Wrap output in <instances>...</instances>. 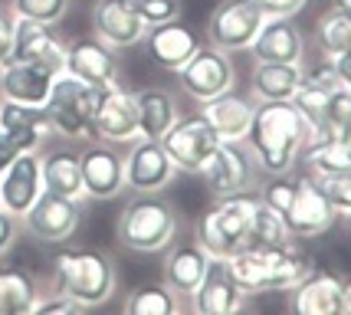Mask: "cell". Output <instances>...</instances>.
Segmentation results:
<instances>
[{
    "mask_svg": "<svg viewBox=\"0 0 351 315\" xmlns=\"http://www.w3.org/2000/svg\"><path fill=\"white\" fill-rule=\"evenodd\" d=\"M0 10H3V3H0Z\"/></svg>",
    "mask_w": 351,
    "mask_h": 315,
    "instance_id": "816d5d0a",
    "label": "cell"
},
{
    "mask_svg": "<svg viewBox=\"0 0 351 315\" xmlns=\"http://www.w3.org/2000/svg\"><path fill=\"white\" fill-rule=\"evenodd\" d=\"M230 270L246 296L289 292L315 270V259L306 253L302 240H289L282 246H243L240 253L230 256Z\"/></svg>",
    "mask_w": 351,
    "mask_h": 315,
    "instance_id": "7a4b0ae2",
    "label": "cell"
},
{
    "mask_svg": "<svg viewBox=\"0 0 351 315\" xmlns=\"http://www.w3.org/2000/svg\"><path fill=\"white\" fill-rule=\"evenodd\" d=\"M141 43H145L154 66H161L168 73H178L184 62L197 53L200 40H197V33L191 30L187 23H181V16H178V20H168V23L148 27Z\"/></svg>",
    "mask_w": 351,
    "mask_h": 315,
    "instance_id": "44dd1931",
    "label": "cell"
},
{
    "mask_svg": "<svg viewBox=\"0 0 351 315\" xmlns=\"http://www.w3.org/2000/svg\"><path fill=\"white\" fill-rule=\"evenodd\" d=\"M250 56L253 62H302L306 33L295 23V16H266L250 43Z\"/></svg>",
    "mask_w": 351,
    "mask_h": 315,
    "instance_id": "ac0fdd59",
    "label": "cell"
},
{
    "mask_svg": "<svg viewBox=\"0 0 351 315\" xmlns=\"http://www.w3.org/2000/svg\"><path fill=\"white\" fill-rule=\"evenodd\" d=\"M178 210L158 194H135L119 213V243L132 253H165L178 240Z\"/></svg>",
    "mask_w": 351,
    "mask_h": 315,
    "instance_id": "277c9868",
    "label": "cell"
},
{
    "mask_svg": "<svg viewBox=\"0 0 351 315\" xmlns=\"http://www.w3.org/2000/svg\"><path fill=\"white\" fill-rule=\"evenodd\" d=\"M256 7L266 16H295L308 7V0H256Z\"/></svg>",
    "mask_w": 351,
    "mask_h": 315,
    "instance_id": "ee69618b",
    "label": "cell"
},
{
    "mask_svg": "<svg viewBox=\"0 0 351 315\" xmlns=\"http://www.w3.org/2000/svg\"><path fill=\"white\" fill-rule=\"evenodd\" d=\"M92 30L112 49H132L145 40V23L119 0H95L92 3Z\"/></svg>",
    "mask_w": 351,
    "mask_h": 315,
    "instance_id": "d4e9b609",
    "label": "cell"
},
{
    "mask_svg": "<svg viewBox=\"0 0 351 315\" xmlns=\"http://www.w3.org/2000/svg\"><path fill=\"white\" fill-rule=\"evenodd\" d=\"M119 49L102 43L99 36H79L66 43V73L89 82V86H112L119 82Z\"/></svg>",
    "mask_w": 351,
    "mask_h": 315,
    "instance_id": "ffe728a7",
    "label": "cell"
},
{
    "mask_svg": "<svg viewBox=\"0 0 351 315\" xmlns=\"http://www.w3.org/2000/svg\"><path fill=\"white\" fill-rule=\"evenodd\" d=\"M295 180L292 174H266V178L256 184V197H260V204H266L269 210L276 213H286V207L292 204V197H295Z\"/></svg>",
    "mask_w": 351,
    "mask_h": 315,
    "instance_id": "74e56055",
    "label": "cell"
},
{
    "mask_svg": "<svg viewBox=\"0 0 351 315\" xmlns=\"http://www.w3.org/2000/svg\"><path fill=\"white\" fill-rule=\"evenodd\" d=\"M10 10H14V16H27V20H40V23L56 27L69 10V0H10Z\"/></svg>",
    "mask_w": 351,
    "mask_h": 315,
    "instance_id": "ab89813d",
    "label": "cell"
},
{
    "mask_svg": "<svg viewBox=\"0 0 351 315\" xmlns=\"http://www.w3.org/2000/svg\"><path fill=\"white\" fill-rule=\"evenodd\" d=\"M332 7H335V10H341L345 16H351V0H332Z\"/></svg>",
    "mask_w": 351,
    "mask_h": 315,
    "instance_id": "681fc988",
    "label": "cell"
},
{
    "mask_svg": "<svg viewBox=\"0 0 351 315\" xmlns=\"http://www.w3.org/2000/svg\"><path fill=\"white\" fill-rule=\"evenodd\" d=\"M0 128L10 132L23 151H40L46 138L53 135L43 105H23L10 99H0Z\"/></svg>",
    "mask_w": 351,
    "mask_h": 315,
    "instance_id": "4316f807",
    "label": "cell"
},
{
    "mask_svg": "<svg viewBox=\"0 0 351 315\" xmlns=\"http://www.w3.org/2000/svg\"><path fill=\"white\" fill-rule=\"evenodd\" d=\"M14 36H16V16L10 7L0 10V66L14 60Z\"/></svg>",
    "mask_w": 351,
    "mask_h": 315,
    "instance_id": "7bdbcfd3",
    "label": "cell"
},
{
    "mask_svg": "<svg viewBox=\"0 0 351 315\" xmlns=\"http://www.w3.org/2000/svg\"><path fill=\"white\" fill-rule=\"evenodd\" d=\"M43 289L23 266H0V315H33Z\"/></svg>",
    "mask_w": 351,
    "mask_h": 315,
    "instance_id": "4dcf8cb0",
    "label": "cell"
},
{
    "mask_svg": "<svg viewBox=\"0 0 351 315\" xmlns=\"http://www.w3.org/2000/svg\"><path fill=\"white\" fill-rule=\"evenodd\" d=\"M119 3H125L145 27L168 23V20L181 16V0H119Z\"/></svg>",
    "mask_w": 351,
    "mask_h": 315,
    "instance_id": "f35d334b",
    "label": "cell"
},
{
    "mask_svg": "<svg viewBox=\"0 0 351 315\" xmlns=\"http://www.w3.org/2000/svg\"><path fill=\"white\" fill-rule=\"evenodd\" d=\"M292 233L286 220H282V213H276L269 210L266 204H256L253 210V224H250V243L246 246H282V243H289Z\"/></svg>",
    "mask_w": 351,
    "mask_h": 315,
    "instance_id": "d590c367",
    "label": "cell"
},
{
    "mask_svg": "<svg viewBox=\"0 0 351 315\" xmlns=\"http://www.w3.org/2000/svg\"><path fill=\"white\" fill-rule=\"evenodd\" d=\"M253 108H256V99L227 89L207 102H200V115L220 135V141H243L250 132V121H253Z\"/></svg>",
    "mask_w": 351,
    "mask_h": 315,
    "instance_id": "603a6c76",
    "label": "cell"
},
{
    "mask_svg": "<svg viewBox=\"0 0 351 315\" xmlns=\"http://www.w3.org/2000/svg\"><path fill=\"white\" fill-rule=\"evenodd\" d=\"M243 141L260 174H292L308 141V125L292 105V99L256 102Z\"/></svg>",
    "mask_w": 351,
    "mask_h": 315,
    "instance_id": "6da1fadb",
    "label": "cell"
},
{
    "mask_svg": "<svg viewBox=\"0 0 351 315\" xmlns=\"http://www.w3.org/2000/svg\"><path fill=\"white\" fill-rule=\"evenodd\" d=\"M178 174L174 161L168 158L158 138H135L125 154V187L135 194H158Z\"/></svg>",
    "mask_w": 351,
    "mask_h": 315,
    "instance_id": "9a60e30c",
    "label": "cell"
},
{
    "mask_svg": "<svg viewBox=\"0 0 351 315\" xmlns=\"http://www.w3.org/2000/svg\"><path fill=\"white\" fill-rule=\"evenodd\" d=\"M341 220H345V224L351 226V210H348V213H345V217H341Z\"/></svg>",
    "mask_w": 351,
    "mask_h": 315,
    "instance_id": "f907efd6",
    "label": "cell"
},
{
    "mask_svg": "<svg viewBox=\"0 0 351 315\" xmlns=\"http://www.w3.org/2000/svg\"><path fill=\"white\" fill-rule=\"evenodd\" d=\"M53 266V289L82 302L86 309H99L115 296V266L102 250L69 246L49 259Z\"/></svg>",
    "mask_w": 351,
    "mask_h": 315,
    "instance_id": "3957f363",
    "label": "cell"
},
{
    "mask_svg": "<svg viewBox=\"0 0 351 315\" xmlns=\"http://www.w3.org/2000/svg\"><path fill=\"white\" fill-rule=\"evenodd\" d=\"M207 191L217 197H237L253 194L260 184V167L253 161V154L246 148V141H220L217 151L207 158V165L197 174Z\"/></svg>",
    "mask_w": 351,
    "mask_h": 315,
    "instance_id": "52a82bcc",
    "label": "cell"
},
{
    "mask_svg": "<svg viewBox=\"0 0 351 315\" xmlns=\"http://www.w3.org/2000/svg\"><path fill=\"white\" fill-rule=\"evenodd\" d=\"M125 315H174V312H184L181 305V296L171 292L165 283H152V285H138L125 296V305H122Z\"/></svg>",
    "mask_w": 351,
    "mask_h": 315,
    "instance_id": "d6a6232c",
    "label": "cell"
},
{
    "mask_svg": "<svg viewBox=\"0 0 351 315\" xmlns=\"http://www.w3.org/2000/svg\"><path fill=\"white\" fill-rule=\"evenodd\" d=\"M312 46L315 53H325V56H338L351 49V16L328 7L312 27Z\"/></svg>",
    "mask_w": 351,
    "mask_h": 315,
    "instance_id": "836d02e7",
    "label": "cell"
},
{
    "mask_svg": "<svg viewBox=\"0 0 351 315\" xmlns=\"http://www.w3.org/2000/svg\"><path fill=\"white\" fill-rule=\"evenodd\" d=\"M106 86H89L76 75L60 73L46 95V115L53 125V135L62 138H92V115L99 105V92Z\"/></svg>",
    "mask_w": 351,
    "mask_h": 315,
    "instance_id": "8992f818",
    "label": "cell"
},
{
    "mask_svg": "<svg viewBox=\"0 0 351 315\" xmlns=\"http://www.w3.org/2000/svg\"><path fill=\"white\" fill-rule=\"evenodd\" d=\"M332 62H335L338 82H341L345 89H351V49H345V53H338V56H332Z\"/></svg>",
    "mask_w": 351,
    "mask_h": 315,
    "instance_id": "7dc6e473",
    "label": "cell"
},
{
    "mask_svg": "<svg viewBox=\"0 0 351 315\" xmlns=\"http://www.w3.org/2000/svg\"><path fill=\"white\" fill-rule=\"evenodd\" d=\"M20 224L33 240L56 246V243H66L76 237L79 224H82V204L76 197H60L43 191L33 200V207L20 217Z\"/></svg>",
    "mask_w": 351,
    "mask_h": 315,
    "instance_id": "9c48e42d",
    "label": "cell"
},
{
    "mask_svg": "<svg viewBox=\"0 0 351 315\" xmlns=\"http://www.w3.org/2000/svg\"><path fill=\"white\" fill-rule=\"evenodd\" d=\"M263 20L266 14L256 7V0H223L207 20V43L223 53H243L260 33Z\"/></svg>",
    "mask_w": 351,
    "mask_h": 315,
    "instance_id": "30bf717a",
    "label": "cell"
},
{
    "mask_svg": "<svg viewBox=\"0 0 351 315\" xmlns=\"http://www.w3.org/2000/svg\"><path fill=\"white\" fill-rule=\"evenodd\" d=\"M341 315H351V276L345 279V289H341Z\"/></svg>",
    "mask_w": 351,
    "mask_h": 315,
    "instance_id": "c3c4849f",
    "label": "cell"
},
{
    "mask_svg": "<svg viewBox=\"0 0 351 315\" xmlns=\"http://www.w3.org/2000/svg\"><path fill=\"white\" fill-rule=\"evenodd\" d=\"M161 145L181 174H200V167L207 165V158L220 145V135L197 112V115H184V119L178 115V121L161 135Z\"/></svg>",
    "mask_w": 351,
    "mask_h": 315,
    "instance_id": "ba28073f",
    "label": "cell"
},
{
    "mask_svg": "<svg viewBox=\"0 0 351 315\" xmlns=\"http://www.w3.org/2000/svg\"><path fill=\"white\" fill-rule=\"evenodd\" d=\"M341 289L345 279L338 272L312 270L299 285L289 292V312L292 315H341Z\"/></svg>",
    "mask_w": 351,
    "mask_h": 315,
    "instance_id": "7402d4cb",
    "label": "cell"
},
{
    "mask_svg": "<svg viewBox=\"0 0 351 315\" xmlns=\"http://www.w3.org/2000/svg\"><path fill=\"white\" fill-rule=\"evenodd\" d=\"M207 263H210V253L197 240L171 243L168 253H165V266H161V283L171 292H178L181 299H191L204 279V272H207Z\"/></svg>",
    "mask_w": 351,
    "mask_h": 315,
    "instance_id": "cb8c5ba5",
    "label": "cell"
},
{
    "mask_svg": "<svg viewBox=\"0 0 351 315\" xmlns=\"http://www.w3.org/2000/svg\"><path fill=\"white\" fill-rule=\"evenodd\" d=\"M178 82H181V89L194 102H207V99H214L220 92L233 89L237 69H233L230 53L207 43V46H197V53L178 69Z\"/></svg>",
    "mask_w": 351,
    "mask_h": 315,
    "instance_id": "8fae6325",
    "label": "cell"
},
{
    "mask_svg": "<svg viewBox=\"0 0 351 315\" xmlns=\"http://www.w3.org/2000/svg\"><path fill=\"white\" fill-rule=\"evenodd\" d=\"M56 75L27 60H10L7 66H0V99H10V102H23V105H43L49 95Z\"/></svg>",
    "mask_w": 351,
    "mask_h": 315,
    "instance_id": "484cf974",
    "label": "cell"
},
{
    "mask_svg": "<svg viewBox=\"0 0 351 315\" xmlns=\"http://www.w3.org/2000/svg\"><path fill=\"white\" fill-rule=\"evenodd\" d=\"M256 204H260L256 191L237 197H217L214 207L197 220V243L210 256H223V259L240 253L250 243V224H253Z\"/></svg>",
    "mask_w": 351,
    "mask_h": 315,
    "instance_id": "5b68a950",
    "label": "cell"
},
{
    "mask_svg": "<svg viewBox=\"0 0 351 315\" xmlns=\"http://www.w3.org/2000/svg\"><path fill=\"white\" fill-rule=\"evenodd\" d=\"M328 95H332V89H322V86L306 82V79H302V86H299V89H295V95H292V105L299 108V115H302V119H306V125H308V135H312V132L322 125V119H325Z\"/></svg>",
    "mask_w": 351,
    "mask_h": 315,
    "instance_id": "8d00e7d4",
    "label": "cell"
},
{
    "mask_svg": "<svg viewBox=\"0 0 351 315\" xmlns=\"http://www.w3.org/2000/svg\"><path fill=\"white\" fill-rule=\"evenodd\" d=\"M92 138L108 145H132L138 138V105L135 92L122 82H112L99 92V105L92 115Z\"/></svg>",
    "mask_w": 351,
    "mask_h": 315,
    "instance_id": "4fadbf2b",
    "label": "cell"
},
{
    "mask_svg": "<svg viewBox=\"0 0 351 315\" xmlns=\"http://www.w3.org/2000/svg\"><path fill=\"white\" fill-rule=\"evenodd\" d=\"M299 165H306V174H312V178L351 174V141H338V138L306 141Z\"/></svg>",
    "mask_w": 351,
    "mask_h": 315,
    "instance_id": "1f68e13d",
    "label": "cell"
},
{
    "mask_svg": "<svg viewBox=\"0 0 351 315\" xmlns=\"http://www.w3.org/2000/svg\"><path fill=\"white\" fill-rule=\"evenodd\" d=\"M20 151H23V148L16 145V138L10 135V132H3V128H0V174H3V167L10 165Z\"/></svg>",
    "mask_w": 351,
    "mask_h": 315,
    "instance_id": "bcb514c9",
    "label": "cell"
},
{
    "mask_svg": "<svg viewBox=\"0 0 351 315\" xmlns=\"http://www.w3.org/2000/svg\"><path fill=\"white\" fill-rule=\"evenodd\" d=\"M40 194H43L40 151H20L0 174V207L20 220Z\"/></svg>",
    "mask_w": 351,
    "mask_h": 315,
    "instance_id": "e0dca14e",
    "label": "cell"
},
{
    "mask_svg": "<svg viewBox=\"0 0 351 315\" xmlns=\"http://www.w3.org/2000/svg\"><path fill=\"white\" fill-rule=\"evenodd\" d=\"M82 167V191L92 200H112L125 191V154L108 141H92L79 151Z\"/></svg>",
    "mask_w": 351,
    "mask_h": 315,
    "instance_id": "2e32d148",
    "label": "cell"
},
{
    "mask_svg": "<svg viewBox=\"0 0 351 315\" xmlns=\"http://www.w3.org/2000/svg\"><path fill=\"white\" fill-rule=\"evenodd\" d=\"M246 299L250 296L243 292V285L237 283V276L230 270V259L210 256L207 272H204L200 285L194 289L187 309L197 315H237L246 309Z\"/></svg>",
    "mask_w": 351,
    "mask_h": 315,
    "instance_id": "5bb4252c",
    "label": "cell"
},
{
    "mask_svg": "<svg viewBox=\"0 0 351 315\" xmlns=\"http://www.w3.org/2000/svg\"><path fill=\"white\" fill-rule=\"evenodd\" d=\"M40 171H43V191L60 197H76L82 200V167H79V151L53 148L40 154Z\"/></svg>",
    "mask_w": 351,
    "mask_h": 315,
    "instance_id": "f1b7e54d",
    "label": "cell"
},
{
    "mask_svg": "<svg viewBox=\"0 0 351 315\" xmlns=\"http://www.w3.org/2000/svg\"><path fill=\"white\" fill-rule=\"evenodd\" d=\"M36 315H82L89 312L82 302H76L73 296H66V292H60V289H53L49 296H40V302H36V309H33Z\"/></svg>",
    "mask_w": 351,
    "mask_h": 315,
    "instance_id": "b9f144b4",
    "label": "cell"
},
{
    "mask_svg": "<svg viewBox=\"0 0 351 315\" xmlns=\"http://www.w3.org/2000/svg\"><path fill=\"white\" fill-rule=\"evenodd\" d=\"M14 60H27L49 69L53 75L66 73V43H62L53 23L16 16V36H14Z\"/></svg>",
    "mask_w": 351,
    "mask_h": 315,
    "instance_id": "d6986e66",
    "label": "cell"
},
{
    "mask_svg": "<svg viewBox=\"0 0 351 315\" xmlns=\"http://www.w3.org/2000/svg\"><path fill=\"white\" fill-rule=\"evenodd\" d=\"M135 105H138V138H158L161 141V135L178 121V102H174V95L168 89H158V86L138 89Z\"/></svg>",
    "mask_w": 351,
    "mask_h": 315,
    "instance_id": "f546056e",
    "label": "cell"
},
{
    "mask_svg": "<svg viewBox=\"0 0 351 315\" xmlns=\"http://www.w3.org/2000/svg\"><path fill=\"white\" fill-rule=\"evenodd\" d=\"M299 86H302V62H253L250 69V95L256 102L292 99Z\"/></svg>",
    "mask_w": 351,
    "mask_h": 315,
    "instance_id": "83f0119b",
    "label": "cell"
},
{
    "mask_svg": "<svg viewBox=\"0 0 351 315\" xmlns=\"http://www.w3.org/2000/svg\"><path fill=\"white\" fill-rule=\"evenodd\" d=\"M282 220L289 226L292 240H315V237H325L332 226L341 220L338 210L325 200V194L319 191V184L312 174H299L295 180V197L286 207Z\"/></svg>",
    "mask_w": 351,
    "mask_h": 315,
    "instance_id": "7c38bea8",
    "label": "cell"
},
{
    "mask_svg": "<svg viewBox=\"0 0 351 315\" xmlns=\"http://www.w3.org/2000/svg\"><path fill=\"white\" fill-rule=\"evenodd\" d=\"M319 138L351 141V89H345V86L332 89L328 108H325V119H322V125L308 135V141H319Z\"/></svg>",
    "mask_w": 351,
    "mask_h": 315,
    "instance_id": "e575fe53",
    "label": "cell"
},
{
    "mask_svg": "<svg viewBox=\"0 0 351 315\" xmlns=\"http://www.w3.org/2000/svg\"><path fill=\"white\" fill-rule=\"evenodd\" d=\"M315 184L325 200L338 210V217H345L351 210V174H325V178H315Z\"/></svg>",
    "mask_w": 351,
    "mask_h": 315,
    "instance_id": "60d3db41",
    "label": "cell"
},
{
    "mask_svg": "<svg viewBox=\"0 0 351 315\" xmlns=\"http://www.w3.org/2000/svg\"><path fill=\"white\" fill-rule=\"evenodd\" d=\"M16 224L20 220H16L14 213H7V210L0 207V259L10 253V246L16 243Z\"/></svg>",
    "mask_w": 351,
    "mask_h": 315,
    "instance_id": "f6af8a7d",
    "label": "cell"
}]
</instances>
